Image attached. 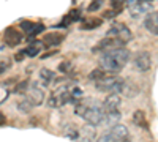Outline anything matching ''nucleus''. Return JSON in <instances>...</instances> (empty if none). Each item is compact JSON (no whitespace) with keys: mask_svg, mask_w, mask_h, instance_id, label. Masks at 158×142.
<instances>
[{"mask_svg":"<svg viewBox=\"0 0 158 142\" xmlns=\"http://www.w3.org/2000/svg\"><path fill=\"white\" fill-rule=\"evenodd\" d=\"M130 60V51L122 47V49H114L103 52L100 57V68L109 73H118L123 70V67Z\"/></svg>","mask_w":158,"mask_h":142,"instance_id":"obj_1","label":"nucleus"},{"mask_svg":"<svg viewBox=\"0 0 158 142\" xmlns=\"http://www.w3.org/2000/svg\"><path fill=\"white\" fill-rule=\"evenodd\" d=\"M87 111L84 114V120L90 125V126H97L100 125L101 122H104V117H106V111H104L103 104H100L98 101H92L89 103L87 101Z\"/></svg>","mask_w":158,"mask_h":142,"instance_id":"obj_2","label":"nucleus"},{"mask_svg":"<svg viewBox=\"0 0 158 142\" xmlns=\"http://www.w3.org/2000/svg\"><path fill=\"white\" fill-rule=\"evenodd\" d=\"M97 142H130L128 128L123 125H115L108 131H104Z\"/></svg>","mask_w":158,"mask_h":142,"instance_id":"obj_3","label":"nucleus"},{"mask_svg":"<svg viewBox=\"0 0 158 142\" xmlns=\"http://www.w3.org/2000/svg\"><path fill=\"white\" fill-rule=\"evenodd\" d=\"M123 87H125V81L122 77H117V76H106L104 79L97 82V88L100 92L118 93V92H123Z\"/></svg>","mask_w":158,"mask_h":142,"instance_id":"obj_4","label":"nucleus"},{"mask_svg":"<svg viewBox=\"0 0 158 142\" xmlns=\"http://www.w3.org/2000/svg\"><path fill=\"white\" fill-rule=\"evenodd\" d=\"M108 36L109 38H117V40H120L123 43H128V41L133 40V33H131V30L122 22H114L111 25V29L108 30Z\"/></svg>","mask_w":158,"mask_h":142,"instance_id":"obj_5","label":"nucleus"},{"mask_svg":"<svg viewBox=\"0 0 158 142\" xmlns=\"http://www.w3.org/2000/svg\"><path fill=\"white\" fill-rule=\"evenodd\" d=\"M127 6H128L133 18H138L141 14H146V13L152 11V2L150 0H128Z\"/></svg>","mask_w":158,"mask_h":142,"instance_id":"obj_6","label":"nucleus"},{"mask_svg":"<svg viewBox=\"0 0 158 142\" xmlns=\"http://www.w3.org/2000/svg\"><path fill=\"white\" fill-rule=\"evenodd\" d=\"M44 24H41V22H32V21H21V30L27 35L29 38H33V36H36L38 33H41V32H44Z\"/></svg>","mask_w":158,"mask_h":142,"instance_id":"obj_7","label":"nucleus"},{"mask_svg":"<svg viewBox=\"0 0 158 142\" xmlns=\"http://www.w3.org/2000/svg\"><path fill=\"white\" fill-rule=\"evenodd\" d=\"M135 68L138 71H149L150 67H152V57L149 52H146V51H142V52H138L135 55Z\"/></svg>","mask_w":158,"mask_h":142,"instance_id":"obj_8","label":"nucleus"},{"mask_svg":"<svg viewBox=\"0 0 158 142\" xmlns=\"http://www.w3.org/2000/svg\"><path fill=\"white\" fill-rule=\"evenodd\" d=\"M27 99L30 101L32 106H40L44 99V92L41 90V87H38V84H32L29 88V95Z\"/></svg>","mask_w":158,"mask_h":142,"instance_id":"obj_9","label":"nucleus"},{"mask_svg":"<svg viewBox=\"0 0 158 142\" xmlns=\"http://www.w3.org/2000/svg\"><path fill=\"white\" fill-rule=\"evenodd\" d=\"M125 44H127V43L117 40V38H109V36H106V38H104V40L95 47V51L101 49V51H104V52H108V51H114V49H122Z\"/></svg>","mask_w":158,"mask_h":142,"instance_id":"obj_10","label":"nucleus"},{"mask_svg":"<svg viewBox=\"0 0 158 142\" xmlns=\"http://www.w3.org/2000/svg\"><path fill=\"white\" fill-rule=\"evenodd\" d=\"M3 41L8 44V46H18L21 41H22V33L18 30V29H13V27H8L5 32H3Z\"/></svg>","mask_w":158,"mask_h":142,"instance_id":"obj_11","label":"nucleus"},{"mask_svg":"<svg viewBox=\"0 0 158 142\" xmlns=\"http://www.w3.org/2000/svg\"><path fill=\"white\" fill-rule=\"evenodd\" d=\"M144 27L152 35H158V11H150L144 19Z\"/></svg>","mask_w":158,"mask_h":142,"instance_id":"obj_12","label":"nucleus"},{"mask_svg":"<svg viewBox=\"0 0 158 142\" xmlns=\"http://www.w3.org/2000/svg\"><path fill=\"white\" fill-rule=\"evenodd\" d=\"M118 106H120V96L117 93H111L106 99L103 101V108L106 112H117Z\"/></svg>","mask_w":158,"mask_h":142,"instance_id":"obj_13","label":"nucleus"},{"mask_svg":"<svg viewBox=\"0 0 158 142\" xmlns=\"http://www.w3.org/2000/svg\"><path fill=\"white\" fill-rule=\"evenodd\" d=\"M62 41H63V35H62V33H57V32L48 33V35L43 38V43H44L46 46H59Z\"/></svg>","mask_w":158,"mask_h":142,"instance_id":"obj_14","label":"nucleus"},{"mask_svg":"<svg viewBox=\"0 0 158 142\" xmlns=\"http://www.w3.org/2000/svg\"><path fill=\"white\" fill-rule=\"evenodd\" d=\"M79 14H81V13H79V10H71L70 13L67 16H65V19H62V22L57 25L59 29H65V27H68L70 24H73L74 21H77L79 19Z\"/></svg>","mask_w":158,"mask_h":142,"instance_id":"obj_15","label":"nucleus"},{"mask_svg":"<svg viewBox=\"0 0 158 142\" xmlns=\"http://www.w3.org/2000/svg\"><path fill=\"white\" fill-rule=\"evenodd\" d=\"M94 137H95V130H94V126H84L82 130L79 131L77 140H79V142H90Z\"/></svg>","mask_w":158,"mask_h":142,"instance_id":"obj_16","label":"nucleus"},{"mask_svg":"<svg viewBox=\"0 0 158 142\" xmlns=\"http://www.w3.org/2000/svg\"><path fill=\"white\" fill-rule=\"evenodd\" d=\"M43 46H44V43L43 41H30V46L27 47V49H24L25 51V55H29V57H35L40 51L43 49Z\"/></svg>","mask_w":158,"mask_h":142,"instance_id":"obj_17","label":"nucleus"},{"mask_svg":"<svg viewBox=\"0 0 158 142\" xmlns=\"http://www.w3.org/2000/svg\"><path fill=\"white\" fill-rule=\"evenodd\" d=\"M101 22H103V19H100V18H89L81 24V29L82 30H94V29L100 27Z\"/></svg>","mask_w":158,"mask_h":142,"instance_id":"obj_18","label":"nucleus"},{"mask_svg":"<svg viewBox=\"0 0 158 142\" xmlns=\"http://www.w3.org/2000/svg\"><path fill=\"white\" fill-rule=\"evenodd\" d=\"M120 120V112H106V117H104V123H106L109 128L115 126L117 122Z\"/></svg>","mask_w":158,"mask_h":142,"instance_id":"obj_19","label":"nucleus"},{"mask_svg":"<svg viewBox=\"0 0 158 142\" xmlns=\"http://www.w3.org/2000/svg\"><path fill=\"white\" fill-rule=\"evenodd\" d=\"M133 122H135L136 125L142 126V128H147V126H149V125H147V120H146V115H144L142 111H136V112L133 114Z\"/></svg>","mask_w":158,"mask_h":142,"instance_id":"obj_20","label":"nucleus"},{"mask_svg":"<svg viewBox=\"0 0 158 142\" xmlns=\"http://www.w3.org/2000/svg\"><path fill=\"white\" fill-rule=\"evenodd\" d=\"M40 77H41L46 84H51L52 81L56 79V73L51 71V70H48V68H43L41 71H40Z\"/></svg>","mask_w":158,"mask_h":142,"instance_id":"obj_21","label":"nucleus"},{"mask_svg":"<svg viewBox=\"0 0 158 142\" xmlns=\"http://www.w3.org/2000/svg\"><path fill=\"white\" fill-rule=\"evenodd\" d=\"M104 77H106V71L101 70V68H97V70H94V71L89 74V79H90V81H95V82L104 79Z\"/></svg>","mask_w":158,"mask_h":142,"instance_id":"obj_22","label":"nucleus"},{"mask_svg":"<svg viewBox=\"0 0 158 142\" xmlns=\"http://www.w3.org/2000/svg\"><path fill=\"white\" fill-rule=\"evenodd\" d=\"M25 90H29V81H27V79L21 81V82L15 87V90H13V92H15V93H24Z\"/></svg>","mask_w":158,"mask_h":142,"instance_id":"obj_23","label":"nucleus"},{"mask_svg":"<svg viewBox=\"0 0 158 142\" xmlns=\"http://www.w3.org/2000/svg\"><path fill=\"white\" fill-rule=\"evenodd\" d=\"M18 106H19V109H21V111H24V112H29V111L33 108V106L30 104V101H29L27 98H25L24 101H19V104H18Z\"/></svg>","mask_w":158,"mask_h":142,"instance_id":"obj_24","label":"nucleus"},{"mask_svg":"<svg viewBox=\"0 0 158 142\" xmlns=\"http://www.w3.org/2000/svg\"><path fill=\"white\" fill-rule=\"evenodd\" d=\"M59 70H60L62 73L70 71V70H71V63H70V62H62L60 65H59Z\"/></svg>","mask_w":158,"mask_h":142,"instance_id":"obj_25","label":"nucleus"},{"mask_svg":"<svg viewBox=\"0 0 158 142\" xmlns=\"http://www.w3.org/2000/svg\"><path fill=\"white\" fill-rule=\"evenodd\" d=\"M101 3H103V2H100V0H95L94 3L89 5V11H97L98 8H101Z\"/></svg>","mask_w":158,"mask_h":142,"instance_id":"obj_26","label":"nucleus"},{"mask_svg":"<svg viewBox=\"0 0 158 142\" xmlns=\"http://www.w3.org/2000/svg\"><path fill=\"white\" fill-rule=\"evenodd\" d=\"M8 63H10V60L8 59H5V60H0V74H2L6 68H8Z\"/></svg>","mask_w":158,"mask_h":142,"instance_id":"obj_27","label":"nucleus"},{"mask_svg":"<svg viewBox=\"0 0 158 142\" xmlns=\"http://www.w3.org/2000/svg\"><path fill=\"white\" fill-rule=\"evenodd\" d=\"M118 13H120V11H117V10H114V11H106V13H104V18H115Z\"/></svg>","mask_w":158,"mask_h":142,"instance_id":"obj_28","label":"nucleus"},{"mask_svg":"<svg viewBox=\"0 0 158 142\" xmlns=\"http://www.w3.org/2000/svg\"><path fill=\"white\" fill-rule=\"evenodd\" d=\"M24 57H25V51H21V52L16 55V60H22Z\"/></svg>","mask_w":158,"mask_h":142,"instance_id":"obj_29","label":"nucleus"},{"mask_svg":"<svg viewBox=\"0 0 158 142\" xmlns=\"http://www.w3.org/2000/svg\"><path fill=\"white\" fill-rule=\"evenodd\" d=\"M5 122H6V117L3 114H0V125H5Z\"/></svg>","mask_w":158,"mask_h":142,"instance_id":"obj_30","label":"nucleus"}]
</instances>
